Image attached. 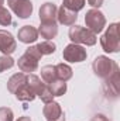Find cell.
I'll return each instance as SVG.
<instances>
[{
    "label": "cell",
    "mask_w": 120,
    "mask_h": 121,
    "mask_svg": "<svg viewBox=\"0 0 120 121\" xmlns=\"http://www.w3.org/2000/svg\"><path fill=\"white\" fill-rule=\"evenodd\" d=\"M100 45L105 52L116 54L120 49V38H119V24L113 23L107 27L106 32L100 38Z\"/></svg>",
    "instance_id": "6da1fadb"
},
{
    "label": "cell",
    "mask_w": 120,
    "mask_h": 121,
    "mask_svg": "<svg viewBox=\"0 0 120 121\" xmlns=\"http://www.w3.org/2000/svg\"><path fill=\"white\" fill-rule=\"evenodd\" d=\"M92 69L95 72V75L100 79H107L110 78L115 72L119 70V65L113 59H109L105 55H100L97 58H95L92 63Z\"/></svg>",
    "instance_id": "7a4b0ae2"
},
{
    "label": "cell",
    "mask_w": 120,
    "mask_h": 121,
    "mask_svg": "<svg viewBox=\"0 0 120 121\" xmlns=\"http://www.w3.org/2000/svg\"><path fill=\"white\" fill-rule=\"evenodd\" d=\"M69 39L72 41V44H83L92 47L96 44V34L88 30L86 27L82 26H72L69 28Z\"/></svg>",
    "instance_id": "3957f363"
},
{
    "label": "cell",
    "mask_w": 120,
    "mask_h": 121,
    "mask_svg": "<svg viewBox=\"0 0 120 121\" xmlns=\"http://www.w3.org/2000/svg\"><path fill=\"white\" fill-rule=\"evenodd\" d=\"M85 23H86V28L90 30L95 34L102 32L105 26H106V18L103 16L102 11H99L97 9H90L86 11L85 16Z\"/></svg>",
    "instance_id": "277c9868"
},
{
    "label": "cell",
    "mask_w": 120,
    "mask_h": 121,
    "mask_svg": "<svg viewBox=\"0 0 120 121\" xmlns=\"http://www.w3.org/2000/svg\"><path fill=\"white\" fill-rule=\"evenodd\" d=\"M62 56L66 62H82V60L86 59L88 54H86V49L79 45V44H69L65 47L64 52H62Z\"/></svg>",
    "instance_id": "5b68a950"
},
{
    "label": "cell",
    "mask_w": 120,
    "mask_h": 121,
    "mask_svg": "<svg viewBox=\"0 0 120 121\" xmlns=\"http://www.w3.org/2000/svg\"><path fill=\"white\" fill-rule=\"evenodd\" d=\"M7 4L20 18H28L32 13V3L30 0H7Z\"/></svg>",
    "instance_id": "8992f818"
},
{
    "label": "cell",
    "mask_w": 120,
    "mask_h": 121,
    "mask_svg": "<svg viewBox=\"0 0 120 121\" xmlns=\"http://www.w3.org/2000/svg\"><path fill=\"white\" fill-rule=\"evenodd\" d=\"M103 91L110 99H117L120 94V72H115L110 78L105 79Z\"/></svg>",
    "instance_id": "52a82bcc"
},
{
    "label": "cell",
    "mask_w": 120,
    "mask_h": 121,
    "mask_svg": "<svg viewBox=\"0 0 120 121\" xmlns=\"http://www.w3.org/2000/svg\"><path fill=\"white\" fill-rule=\"evenodd\" d=\"M17 48L16 38L11 32L6 30H0V52L3 55H11Z\"/></svg>",
    "instance_id": "ba28073f"
},
{
    "label": "cell",
    "mask_w": 120,
    "mask_h": 121,
    "mask_svg": "<svg viewBox=\"0 0 120 121\" xmlns=\"http://www.w3.org/2000/svg\"><path fill=\"white\" fill-rule=\"evenodd\" d=\"M57 6L54 3H44L40 9V21L41 23H57Z\"/></svg>",
    "instance_id": "9c48e42d"
},
{
    "label": "cell",
    "mask_w": 120,
    "mask_h": 121,
    "mask_svg": "<svg viewBox=\"0 0 120 121\" xmlns=\"http://www.w3.org/2000/svg\"><path fill=\"white\" fill-rule=\"evenodd\" d=\"M78 20V14L64 6H61L57 11V21L64 26H74L75 21Z\"/></svg>",
    "instance_id": "30bf717a"
},
{
    "label": "cell",
    "mask_w": 120,
    "mask_h": 121,
    "mask_svg": "<svg viewBox=\"0 0 120 121\" xmlns=\"http://www.w3.org/2000/svg\"><path fill=\"white\" fill-rule=\"evenodd\" d=\"M17 38L18 41H21L23 44H31V42H35L37 38H38V31L35 27L32 26H24L18 30L17 34Z\"/></svg>",
    "instance_id": "8fae6325"
},
{
    "label": "cell",
    "mask_w": 120,
    "mask_h": 121,
    "mask_svg": "<svg viewBox=\"0 0 120 121\" xmlns=\"http://www.w3.org/2000/svg\"><path fill=\"white\" fill-rule=\"evenodd\" d=\"M17 63H18V69L23 73H31V72H35L38 69V60L31 58L30 55H27L26 52H24V55H21L18 58Z\"/></svg>",
    "instance_id": "7c38bea8"
},
{
    "label": "cell",
    "mask_w": 120,
    "mask_h": 121,
    "mask_svg": "<svg viewBox=\"0 0 120 121\" xmlns=\"http://www.w3.org/2000/svg\"><path fill=\"white\" fill-rule=\"evenodd\" d=\"M37 31H38V34H40L42 38L51 41V39L55 38L57 34H58V24H57V23H41L40 28Z\"/></svg>",
    "instance_id": "4fadbf2b"
},
{
    "label": "cell",
    "mask_w": 120,
    "mask_h": 121,
    "mask_svg": "<svg viewBox=\"0 0 120 121\" xmlns=\"http://www.w3.org/2000/svg\"><path fill=\"white\" fill-rule=\"evenodd\" d=\"M42 113H44V117H45L47 120H55V118H58L60 116L64 114V113H62V108H61V106H60V103H57V101L47 103V104L44 106Z\"/></svg>",
    "instance_id": "5bb4252c"
},
{
    "label": "cell",
    "mask_w": 120,
    "mask_h": 121,
    "mask_svg": "<svg viewBox=\"0 0 120 121\" xmlns=\"http://www.w3.org/2000/svg\"><path fill=\"white\" fill-rule=\"evenodd\" d=\"M26 83H27V75L23 73V72H18V73L13 75V76L9 79V82H7V89H9L10 93H16V90H17L18 87H21V86L26 85Z\"/></svg>",
    "instance_id": "9a60e30c"
},
{
    "label": "cell",
    "mask_w": 120,
    "mask_h": 121,
    "mask_svg": "<svg viewBox=\"0 0 120 121\" xmlns=\"http://www.w3.org/2000/svg\"><path fill=\"white\" fill-rule=\"evenodd\" d=\"M27 85L31 87V90L35 93V96H41V93L47 89V83H44L38 76L35 75H28L27 76Z\"/></svg>",
    "instance_id": "2e32d148"
},
{
    "label": "cell",
    "mask_w": 120,
    "mask_h": 121,
    "mask_svg": "<svg viewBox=\"0 0 120 121\" xmlns=\"http://www.w3.org/2000/svg\"><path fill=\"white\" fill-rule=\"evenodd\" d=\"M16 97L18 99V100H21V101H26V103H28V101H32L37 96H35V93L31 90V87L26 83V85H23L21 87H18L17 90H16Z\"/></svg>",
    "instance_id": "e0dca14e"
},
{
    "label": "cell",
    "mask_w": 120,
    "mask_h": 121,
    "mask_svg": "<svg viewBox=\"0 0 120 121\" xmlns=\"http://www.w3.org/2000/svg\"><path fill=\"white\" fill-rule=\"evenodd\" d=\"M55 75H57V79L68 82L72 78V69L66 63H58L55 65Z\"/></svg>",
    "instance_id": "ac0fdd59"
},
{
    "label": "cell",
    "mask_w": 120,
    "mask_h": 121,
    "mask_svg": "<svg viewBox=\"0 0 120 121\" xmlns=\"http://www.w3.org/2000/svg\"><path fill=\"white\" fill-rule=\"evenodd\" d=\"M47 86H48V89L51 90V93H52L54 97H58V96H62V94L66 93V82L60 80V79H55V80L50 82Z\"/></svg>",
    "instance_id": "d6986e66"
},
{
    "label": "cell",
    "mask_w": 120,
    "mask_h": 121,
    "mask_svg": "<svg viewBox=\"0 0 120 121\" xmlns=\"http://www.w3.org/2000/svg\"><path fill=\"white\" fill-rule=\"evenodd\" d=\"M41 79H42V82L47 83V85H48L50 82L55 80V79H57L55 66H52V65H45V66H42V68H41Z\"/></svg>",
    "instance_id": "ffe728a7"
},
{
    "label": "cell",
    "mask_w": 120,
    "mask_h": 121,
    "mask_svg": "<svg viewBox=\"0 0 120 121\" xmlns=\"http://www.w3.org/2000/svg\"><path fill=\"white\" fill-rule=\"evenodd\" d=\"M35 47L38 48V51L41 52V55H51V54L55 52V48H57L55 44H54L52 41H48V39H45V41L37 44Z\"/></svg>",
    "instance_id": "44dd1931"
},
{
    "label": "cell",
    "mask_w": 120,
    "mask_h": 121,
    "mask_svg": "<svg viewBox=\"0 0 120 121\" xmlns=\"http://www.w3.org/2000/svg\"><path fill=\"white\" fill-rule=\"evenodd\" d=\"M85 3H86V0H64L62 6L75 11V13H78L79 10H82L85 7Z\"/></svg>",
    "instance_id": "7402d4cb"
},
{
    "label": "cell",
    "mask_w": 120,
    "mask_h": 121,
    "mask_svg": "<svg viewBox=\"0 0 120 121\" xmlns=\"http://www.w3.org/2000/svg\"><path fill=\"white\" fill-rule=\"evenodd\" d=\"M10 24H13V18H11L10 11L4 7H0V26L7 27Z\"/></svg>",
    "instance_id": "603a6c76"
},
{
    "label": "cell",
    "mask_w": 120,
    "mask_h": 121,
    "mask_svg": "<svg viewBox=\"0 0 120 121\" xmlns=\"http://www.w3.org/2000/svg\"><path fill=\"white\" fill-rule=\"evenodd\" d=\"M13 66H14V59L10 55L0 56V73L7 70V69H10V68H13Z\"/></svg>",
    "instance_id": "cb8c5ba5"
},
{
    "label": "cell",
    "mask_w": 120,
    "mask_h": 121,
    "mask_svg": "<svg viewBox=\"0 0 120 121\" xmlns=\"http://www.w3.org/2000/svg\"><path fill=\"white\" fill-rule=\"evenodd\" d=\"M14 114L13 110L9 107H0V121H13Z\"/></svg>",
    "instance_id": "d4e9b609"
},
{
    "label": "cell",
    "mask_w": 120,
    "mask_h": 121,
    "mask_svg": "<svg viewBox=\"0 0 120 121\" xmlns=\"http://www.w3.org/2000/svg\"><path fill=\"white\" fill-rule=\"evenodd\" d=\"M26 54H27V55H30L31 58H34L35 60H40V59H41V56H42V55H41V52L38 51V48H37L35 45L28 47V48L26 49Z\"/></svg>",
    "instance_id": "484cf974"
},
{
    "label": "cell",
    "mask_w": 120,
    "mask_h": 121,
    "mask_svg": "<svg viewBox=\"0 0 120 121\" xmlns=\"http://www.w3.org/2000/svg\"><path fill=\"white\" fill-rule=\"evenodd\" d=\"M40 99L47 104V103H51V101H54V96H52V93H51V90L48 89V86H47V89L41 93V96H40Z\"/></svg>",
    "instance_id": "4316f807"
},
{
    "label": "cell",
    "mask_w": 120,
    "mask_h": 121,
    "mask_svg": "<svg viewBox=\"0 0 120 121\" xmlns=\"http://www.w3.org/2000/svg\"><path fill=\"white\" fill-rule=\"evenodd\" d=\"M90 121H110V120H109L105 114H95Z\"/></svg>",
    "instance_id": "83f0119b"
},
{
    "label": "cell",
    "mask_w": 120,
    "mask_h": 121,
    "mask_svg": "<svg viewBox=\"0 0 120 121\" xmlns=\"http://www.w3.org/2000/svg\"><path fill=\"white\" fill-rule=\"evenodd\" d=\"M88 3H89V4L92 6V7H93V9H99V7L102 6L103 0H88Z\"/></svg>",
    "instance_id": "f1b7e54d"
},
{
    "label": "cell",
    "mask_w": 120,
    "mask_h": 121,
    "mask_svg": "<svg viewBox=\"0 0 120 121\" xmlns=\"http://www.w3.org/2000/svg\"><path fill=\"white\" fill-rule=\"evenodd\" d=\"M47 121H65V117H64V114H62L58 118H55V120H47Z\"/></svg>",
    "instance_id": "f546056e"
},
{
    "label": "cell",
    "mask_w": 120,
    "mask_h": 121,
    "mask_svg": "<svg viewBox=\"0 0 120 121\" xmlns=\"http://www.w3.org/2000/svg\"><path fill=\"white\" fill-rule=\"evenodd\" d=\"M17 121H31V120H30V117H20Z\"/></svg>",
    "instance_id": "4dcf8cb0"
},
{
    "label": "cell",
    "mask_w": 120,
    "mask_h": 121,
    "mask_svg": "<svg viewBox=\"0 0 120 121\" xmlns=\"http://www.w3.org/2000/svg\"><path fill=\"white\" fill-rule=\"evenodd\" d=\"M3 3H4V0H0V7H3Z\"/></svg>",
    "instance_id": "1f68e13d"
}]
</instances>
